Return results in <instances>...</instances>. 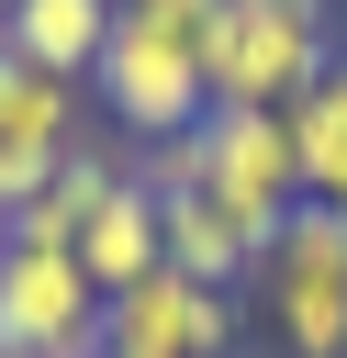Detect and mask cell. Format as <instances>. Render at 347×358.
Here are the masks:
<instances>
[{"label": "cell", "instance_id": "6da1fadb", "mask_svg": "<svg viewBox=\"0 0 347 358\" xmlns=\"http://www.w3.org/2000/svg\"><path fill=\"white\" fill-rule=\"evenodd\" d=\"M336 67V11L325 0H224L201 45V90L224 112H291Z\"/></svg>", "mask_w": 347, "mask_h": 358}, {"label": "cell", "instance_id": "7a4b0ae2", "mask_svg": "<svg viewBox=\"0 0 347 358\" xmlns=\"http://www.w3.org/2000/svg\"><path fill=\"white\" fill-rule=\"evenodd\" d=\"M257 313L280 336V358H347V224L325 201H302L269 257H257Z\"/></svg>", "mask_w": 347, "mask_h": 358}, {"label": "cell", "instance_id": "3957f363", "mask_svg": "<svg viewBox=\"0 0 347 358\" xmlns=\"http://www.w3.org/2000/svg\"><path fill=\"white\" fill-rule=\"evenodd\" d=\"M168 157H179V168H190V179H201V190H213L224 213H246L257 235H280V224L302 213L291 112H224V101H213V112H201V123H190V134L168 145Z\"/></svg>", "mask_w": 347, "mask_h": 358}, {"label": "cell", "instance_id": "277c9868", "mask_svg": "<svg viewBox=\"0 0 347 358\" xmlns=\"http://www.w3.org/2000/svg\"><path fill=\"white\" fill-rule=\"evenodd\" d=\"M90 101H101V112H112V134H134V145H179V134L213 112L201 56H190V45H168V34H146V22H123V11H112L101 67H90Z\"/></svg>", "mask_w": 347, "mask_h": 358}, {"label": "cell", "instance_id": "5b68a950", "mask_svg": "<svg viewBox=\"0 0 347 358\" xmlns=\"http://www.w3.org/2000/svg\"><path fill=\"white\" fill-rule=\"evenodd\" d=\"M235 336H246V302L190 268H157L101 302V358H235Z\"/></svg>", "mask_w": 347, "mask_h": 358}, {"label": "cell", "instance_id": "8992f818", "mask_svg": "<svg viewBox=\"0 0 347 358\" xmlns=\"http://www.w3.org/2000/svg\"><path fill=\"white\" fill-rule=\"evenodd\" d=\"M0 358H101V291L67 246H0Z\"/></svg>", "mask_w": 347, "mask_h": 358}, {"label": "cell", "instance_id": "52a82bcc", "mask_svg": "<svg viewBox=\"0 0 347 358\" xmlns=\"http://www.w3.org/2000/svg\"><path fill=\"white\" fill-rule=\"evenodd\" d=\"M146 190H157V235H168V268H190V280H213V291H246L257 280V257H269V235L246 224V213H224L168 145H146V168H134Z\"/></svg>", "mask_w": 347, "mask_h": 358}, {"label": "cell", "instance_id": "ba28073f", "mask_svg": "<svg viewBox=\"0 0 347 358\" xmlns=\"http://www.w3.org/2000/svg\"><path fill=\"white\" fill-rule=\"evenodd\" d=\"M67 257H78V280H90L101 302H112V291H134V280H157V268H168V235H157V190L123 168V179L101 190V213L78 224V246H67Z\"/></svg>", "mask_w": 347, "mask_h": 358}, {"label": "cell", "instance_id": "9c48e42d", "mask_svg": "<svg viewBox=\"0 0 347 358\" xmlns=\"http://www.w3.org/2000/svg\"><path fill=\"white\" fill-rule=\"evenodd\" d=\"M0 34H11V56H22L34 78L90 90V67H101V45H112V0H11Z\"/></svg>", "mask_w": 347, "mask_h": 358}, {"label": "cell", "instance_id": "30bf717a", "mask_svg": "<svg viewBox=\"0 0 347 358\" xmlns=\"http://www.w3.org/2000/svg\"><path fill=\"white\" fill-rule=\"evenodd\" d=\"M291 157H302V201L347 213V45H336V67L291 101Z\"/></svg>", "mask_w": 347, "mask_h": 358}, {"label": "cell", "instance_id": "8fae6325", "mask_svg": "<svg viewBox=\"0 0 347 358\" xmlns=\"http://www.w3.org/2000/svg\"><path fill=\"white\" fill-rule=\"evenodd\" d=\"M112 179H123V168H112L101 145H67V157H56V179L11 213V246H78V224L101 213V190H112Z\"/></svg>", "mask_w": 347, "mask_h": 358}, {"label": "cell", "instance_id": "7c38bea8", "mask_svg": "<svg viewBox=\"0 0 347 358\" xmlns=\"http://www.w3.org/2000/svg\"><path fill=\"white\" fill-rule=\"evenodd\" d=\"M112 11H123V22H146V34H168V45H190V56H201V45H213V11H224V0H112Z\"/></svg>", "mask_w": 347, "mask_h": 358}, {"label": "cell", "instance_id": "4fadbf2b", "mask_svg": "<svg viewBox=\"0 0 347 358\" xmlns=\"http://www.w3.org/2000/svg\"><path fill=\"white\" fill-rule=\"evenodd\" d=\"M0 246H11V201H0Z\"/></svg>", "mask_w": 347, "mask_h": 358}, {"label": "cell", "instance_id": "5bb4252c", "mask_svg": "<svg viewBox=\"0 0 347 358\" xmlns=\"http://www.w3.org/2000/svg\"><path fill=\"white\" fill-rule=\"evenodd\" d=\"M336 224H347V213H336Z\"/></svg>", "mask_w": 347, "mask_h": 358}, {"label": "cell", "instance_id": "9a60e30c", "mask_svg": "<svg viewBox=\"0 0 347 358\" xmlns=\"http://www.w3.org/2000/svg\"><path fill=\"white\" fill-rule=\"evenodd\" d=\"M0 11H11V0H0Z\"/></svg>", "mask_w": 347, "mask_h": 358}]
</instances>
